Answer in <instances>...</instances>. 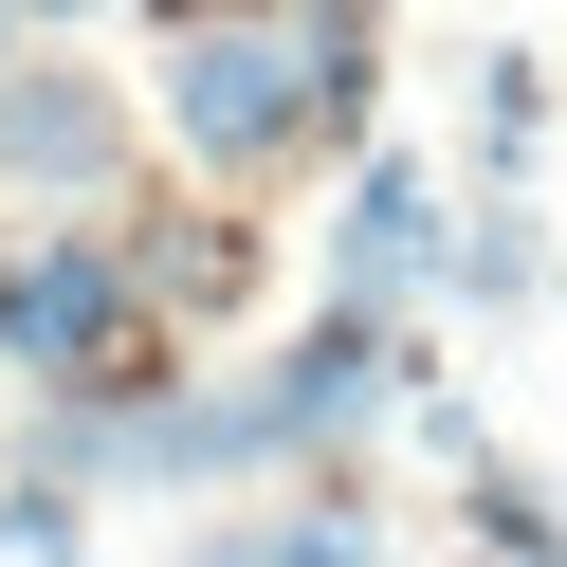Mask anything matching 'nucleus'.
<instances>
[{
    "label": "nucleus",
    "mask_w": 567,
    "mask_h": 567,
    "mask_svg": "<svg viewBox=\"0 0 567 567\" xmlns=\"http://www.w3.org/2000/svg\"><path fill=\"white\" fill-rule=\"evenodd\" d=\"M147 257H128L111 220H55L0 257V367H19V403H128L147 384Z\"/></svg>",
    "instance_id": "obj_1"
},
{
    "label": "nucleus",
    "mask_w": 567,
    "mask_h": 567,
    "mask_svg": "<svg viewBox=\"0 0 567 567\" xmlns=\"http://www.w3.org/2000/svg\"><path fill=\"white\" fill-rule=\"evenodd\" d=\"M311 111H330V38H311V19H202V38H165V128H184L220 184L311 165Z\"/></svg>",
    "instance_id": "obj_2"
},
{
    "label": "nucleus",
    "mask_w": 567,
    "mask_h": 567,
    "mask_svg": "<svg viewBox=\"0 0 567 567\" xmlns=\"http://www.w3.org/2000/svg\"><path fill=\"white\" fill-rule=\"evenodd\" d=\"M403 384H421V348L384 330V311H311V330L257 367L275 457H330V440H367V421H403Z\"/></svg>",
    "instance_id": "obj_3"
},
{
    "label": "nucleus",
    "mask_w": 567,
    "mask_h": 567,
    "mask_svg": "<svg viewBox=\"0 0 567 567\" xmlns=\"http://www.w3.org/2000/svg\"><path fill=\"white\" fill-rule=\"evenodd\" d=\"M0 184L19 202H111L128 184V92L74 74V55H19L0 74Z\"/></svg>",
    "instance_id": "obj_4"
},
{
    "label": "nucleus",
    "mask_w": 567,
    "mask_h": 567,
    "mask_svg": "<svg viewBox=\"0 0 567 567\" xmlns=\"http://www.w3.org/2000/svg\"><path fill=\"white\" fill-rule=\"evenodd\" d=\"M440 275H457V220H440V184H421L403 147H367V165H348V220H330V311H384V330H403Z\"/></svg>",
    "instance_id": "obj_5"
},
{
    "label": "nucleus",
    "mask_w": 567,
    "mask_h": 567,
    "mask_svg": "<svg viewBox=\"0 0 567 567\" xmlns=\"http://www.w3.org/2000/svg\"><path fill=\"white\" fill-rule=\"evenodd\" d=\"M165 567H384L367 494H275V513H202Z\"/></svg>",
    "instance_id": "obj_6"
},
{
    "label": "nucleus",
    "mask_w": 567,
    "mask_h": 567,
    "mask_svg": "<svg viewBox=\"0 0 567 567\" xmlns=\"http://www.w3.org/2000/svg\"><path fill=\"white\" fill-rule=\"evenodd\" d=\"M128 257H147V311H165V330H184V311H238V293H257V238H238V220H184V238H128Z\"/></svg>",
    "instance_id": "obj_7"
},
{
    "label": "nucleus",
    "mask_w": 567,
    "mask_h": 567,
    "mask_svg": "<svg viewBox=\"0 0 567 567\" xmlns=\"http://www.w3.org/2000/svg\"><path fill=\"white\" fill-rule=\"evenodd\" d=\"M530 275H549V238H530V202H476V220H457V275H440V293H457V311H513Z\"/></svg>",
    "instance_id": "obj_8"
},
{
    "label": "nucleus",
    "mask_w": 567,
    "mask_h": 567,
    "mask_svg": "<svg viewBox=\"0 0 567 567\" xmlns=\"http://www.w3.org/2000/svg\"><path fill=\"white\" fill-rule=\"evenodd\" d=\"M476 567H567L549 494H530V476H494V457H476Z\"/></svg>",
    "instance_id": "obj_9"
},
{
    "label": "nucleus",
    "mask_w": 567,
    "mask_h": 567,
    "mask_svg": "<svg viewBox=\"0 0 567 567\" xmlns=\"http://www.w3.org/2000/svg\"><path fill=\"white\" fill-rule=\"evenodd\" d=\"M530 128H549V74L530 55H476V165H530Z\"/></svg>",
    "instance_id": "obj_10"
},
{
    "label": "nucleus",
    "mask_w": 567,
    "mask_h": 567,
    "mask_svg": "<svg viewBox=\"0 0 567 567\" xmlns=\"http://www.w3.org/2000/svg\"><path fill=\"white\" fill-rule=\"evenodd\" d=\"M0 549H19V567H92V513H74V494H19V476H0Z\"/></svg>",
    "instance_id": "obj_11"
},
{
    "label": "nucleus",
    "mask_w": 567,
    "mask_h": 567,
    "mask_svg": "<svg viewBox=\"0 0 567 567\" xmlns=\"http://www.w3.org/2000/svg\"><path fill=\"white\" fill-rule=\"evenodd\" d=\"M0 19H19V38H55V19H92V0H0Z\"/></svg>",
    "instance_id": "obj_12"
},
{
    "label": "nucleus",
    "mask_w": 567,
    "mask_h": 567,
    "mask_svg": "<svg viewBox=\"0 0 567 567\" xmlns=\"http://www.w3.org/2000/svg\"><path fill=\"white\" fill-rule=\"evenodd\" d=\"M0 74H19V19H0Z\"/></svg>",
    "instance_id": "obj_13"
},
{
    "label": "nucleus",
    "mask_w": 567,
    "mask_h": 567,
    "mask_svg": "<svg viewBox=\"0 0 567 567\" xmlns=\"http://www.w3.org/2000/svg\"><path fill=\"white\" fill-rule=\"evenodd\" d=\"M293 19H311V0H293Z\"/></svg>",
    "instance_id": "obj_14"
}]
</instances>
